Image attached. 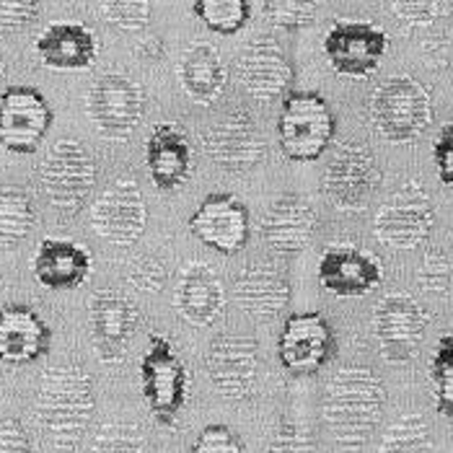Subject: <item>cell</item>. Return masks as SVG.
Instances as JSON below:
<instances>
[{
    "label": "cell",
    "instance_id": "6da1fadb",
    "mask_svg": "<svg viewBox=\"0 0 453 453\" xmlns=\"http://www.w3.org/2000/svg\"><path fill=\"white\" fill-rule=\"evenodd\" d=\"M386 386L381 376L365 365L337 368L324 388L321 415L332 441L342 451H360L384 418Z\"/></svg>",
    "mask_w": 453,
    "mask_h": 453
},
{
    "label": "cell",
    "instance_id": "7a4b0ae2",
    "mask_svg": "<svg viewBox=\"0 0 453 453\" xmlns=\"http://www.w3.org/2000/svg\"><path fill=\"white\" fill-rule=\"evenodd\" d=\"M96 412L91 376L73 363L52 365L39 376L35 415L44 438L63 451H73L88 433Z\"/></svg>",
    "mask_w": 453,
    "mask_h": 453
},
{
    "label": "cell",
    "instance_id": "3957f363",
    "mask_svg": "<svg viewBox=\"0 0 453 453\" xmlns=\"http://www.w3.org/2000/svg\"><path fill=\"white\" fill-rule=\"evenodd\" d=\"M368 114L376 133L388 142H415L433 125L435 106L418 78L391 75L373 88Z\"/></svg>",
    "mask_w": 453,
    "mask_h": 453
},
{
    "label": "cell",
    "instance_id": "277c9868",
    "mask_svg": "<svg viewBox=\"0 0 453 453\" xmlns=\"http://www.w3.org/2000/svg\"><path fill=\"white\" fill-rule=\"evenodd\" d=\"M39 187L58 212H81L96 187V161L91 150L73 138L52 142L39 164Z\"/></svg>",
    "mask_w": 453,
    "mask_h": 453
},
{
    "label": "cell",
    "instance_id": "5b68a950",
    "mask_svg": "<svg viewBox=\"0 0 453 453\" xmlns=\"http://www.w3.org/2000/svg\"><path fill=\"white\" fill-rule=\"evenodd\" d=\"M337 119L326 99L314 91L288 94L278 119V142L285 158L311 164L332 145Z\"/></svg>",
    "mask_w": 453,
    "mask_h": 453
},
{
    "label": "cell",
    "instance_id": "8992f818",
    "mask_svg": "<svg viewBox=\"0 0 453 453\" xmlns=\"http://www.w3.org/2000/svg\"><path fill=\"white\" fill-rule=\"evenodd\" d=\"M381 179L384 174L376 153L360 140H342L334 145L324 166L321 189L334 208L355 212L368 208L371 197L381 187Z\"/></svg>",
    "mask_w": 453,
    "mask_h": 453
},
{
    "label": "cell",
    "instance_id": "52a82bcc",
    "mask_svg": "<svg viewBox=\"0 0 453 453\" xmlns=\"http://www.w3.org/2000/svg\"><path fill=\"white\" fill-rule=\"evenodd\" d=\"M435 228V208L419 179L402 181L376 212L373 234L388 249L410 251L422 246Z\"/></svg>",
    "mask_w": 453,
    "mask_h": 453
},
{
    "label": "cell",
    "instance_id": "ba28073f",
    "mask_svg": "<svg viewBox=\"0 0 453 453\" xmlns=\"http://www.w3.org/2000/svg\"><path fill=\"white\" fill-rule=\"evenodd\" d=\"M140 388L142 399L158 425L174 427L187 402L189 373L169 340L150 337L148 349L140 357Z\"/></svg>",
    "mask_w": 453,
    "mask_h": 453
},
{
    "label": "cell",
    "instance_id": "9c48e42d",
    "mask_svg": "<svg viewBox=\"0 0 453 453\" xmlns=\"http://www.w3.org/2000/svg\"><path fill=\"white\" fill-rule=\"evenodd\" d=\"M86 114L99 135L127 140L142 122L145 91L125 73H104L86 94Z\"/></svg>",
    "mask_w": 453,
    "mask_h": 453
},
{
    "label": "cell",
    "instance_id": "30bf717a",
    "mask_svg": "<svg viewBox=\"0 0 453 453\" xmlns=\"http://www.w3.org/2000/svg\"><path fill=\"white\" fill-rule=\"evenodd\" d=\"M373 337L386 363L404 365L418 357L430 316L410 293H388L373 309Z\"/></svg>",
    "mask_w": 453,
    "mask_h": 453
},
{
    "label": "cell",
    "instance_id": "8fae6325",
    "mask_svg": "<svg viewBox=\"0 0 453 453\" xmlns=\"http://www.w3.org/2000/svg\"><path fill=\"white\" fill-rule=\"evenodd\" d=\"M388 52V35L363 19H337L324 36V58L337 75L363 81L373 75Z\"/></svg>",
    "mask_w": 453,
    "mask_h": 453
},
{
    "label": "cell",
    "instance_id": "7c38bea8",
    "mask_svg": "<svg viewBox=\"0 0 453 453\" xmlns=\"http://www.w3.org/2000/svg\"><path fill=\"white\" fill-rule=\"evenodd\" d=\"M200 148L210 161L231 174H244L267 156V140L246 109H234L205 127Z\"/></svg>",
    "mask_w": 453,
    "mask_h": 453
},
{
    "label": "cell",
    "instance_id": "4fadbf2b",
    "mask_svg": "<svg viewBox=\"0 0 453 453\" xmlns=\"http://www.w3.org/2000/svg\"><path fill=\"white\" fill-rule=\"evenodd\" d=\"M205 368L220 396L231 402H244L259 384V342L246 334H218L210 342Z\"/></svg>",
    "mask_w": 453,
    "mask_h": 453
},
{
    "label": "cell",
    "instance_id": "5bb4252c",
    "mask_svg": "<svg viewBox=\"0 0 453 453\" xmlns=\"http://www.w3.org/2000/svg\"><path fill=\"white\" fill-rule=\"evenodd\" d=\"M52 106L32 86H11L0 96V145L16 156H32L52 127Z\"/></svg>",
    "mask_w": 453,
    "mask_h": 453
},
{
    "label": "cell",
    "instance_id": "9a60e30c",
    "mask_svg": "<svg viewBox=\"0 0 453 453\" xmlns=\"http://www.w3.org/2000/svg\"><path fill=\"white\" fill-rule=\"evenodd\" d=\"M148 226V205L133 179L109 181L91 205V228L96 236L117 246L138 242Z\"/></svg>",
    "mask_w": 453,
    "mask_h": 453
},
{
    "label": "cell",
    "instance_id": "2e32d148",
    "mask_svg": "<svg viewBox=\"0 0 453 453\" xmlns=\"http://www.w3.org/2000/svg\"><path fill=\"white\" fill-rule=\"evenodd\" d=\"M135 303L114 288H102L88 298V334L102 363H119L138 332Z\"/></svg>",
    "mask_w": 453,
    "mask_h": 453
},
{
    "label": "cell",
    "instance_id": "e0dca14e",
    "mask_svg": "<svg viewBox=\"0 0 453 453\" xmlns=\"http://www.w3.org/2000/svg\"><path fill=\"white\" fill-rule=\"evenodd\" d=\"M239 83L257 102L280 99L293 83V65L282 44L273 35H254L246 39L236 60Z\"/></svg>",
    "mask_w": 453,
    "mask_h": 453
},
{
    "label": "cell",
    "instance_id": "ac0fdd59",
    "mask_svg": "<svg viewBox=\"0 0 453 453\" xmlns=\"http://www.w3.org/2000/svg\"><path fill=\"white\" fill-rule=\"evenodd\" d=\"M334 352V332L319 311H303L285 319L278 340L282 368L298 376L319 373Z\"/></svg>",
    "mask_w": 453,
    "mask_h": 453
},
{
    "label": "cell",
    "instance_id": "d6986e66",
    "mask_svg": "<svg viewBox=\"0 0 453 453\" xmlns=\"http://www.w3.org/2000/svg\"><path fill=\"white\" fill-rule=\"evenodd\" d=\"M319 282L340 298H363L384 282L381 259L355 244L329 246L319 259Z\"/></svg>",
    "mask_w": 453,
    "mask_h": 453
},
{
    "label": "cell",
    "instance_id": "ffe728a7",
    "mask_svg": "<svg viewBox=\"0 0 453 453\" xmlns=\"http://www.w3.org/2000/svg\"><path fill=\"white\" fill-rule=\"evenodd\" d=\"M249 210L236 195H208L189 218L192 236L218 254H239L249 242Z\"/></svg>",
    "mask_w": 453,
    "mask_h": 453
},
{
    "label": "cell",
    "instance_id": "44dd1931",
    "mask_svg": "<svg viewBox=\"0 0 453 453\" xmlns=\"http://www.w3.org/2000/svg\"><path fill=\"white\" fill-rule=\"evenodd\" d=\"M319 215L309 197L285 192L270 203L262 218V239L275 254H298L314 242Z\"/></svg>",
    "mask_w": 453,
    "mask_h": 453
},
{
    "label": "cell",
    "instance_id": "7402d4cb",
    "mask_svg": "<svg viewBox=\"0 0 453 453\" xmlns=\"http://www.w3.org/2000/svg\"><path fill=\"white\" fill-rule=\"evenodd\" d=\"M145 169L158 189H179L195 169L192 140L176 122H161L145 140Z\"/></svg>",
    "mask_w": 453,
    "mask_h": 453
},
{
    "label": "cell",
    "instance_id": "603a6c76",
    "mask_svg": "<svg viewBox=\"0 0 453 453\" xmlns=\"http://www.w3.org/2000/svg\"><path fill=\"white\" fill-rule=\"evenodd\" d=\"M176 314L192 326H210L226 311V290L218 273L205 262H187L174 288Z\"/></svg>",
    "mask_w": 453,
    "mask_h": 453
},
{
    "label": "cell",
    "instance_id": "cb8c5ba5",
    "mask_svg": "<svg viewBox=\"0 0 453 453\" xmlns=\"http://www.w3.org/2000/svg\"><path fill=\"white\" fill-rule=\"evenodd\" d=\"M52 329L27 303L0 306V360L8 365L36 363L50 352Z\"/></svg>",
    "mask_w": 453,
    "mask_h": 453
},
{
    "label": "cell",
    "instance_id": "d4e9b609",
    "mask_svg": "<svg viewBox=\"0 0 453 453\" xmlns=\"http://www.w3.org/2000/svg\"><path fill=\"white\" fill-rule=\"evenodd\" d=\"M234 298L239 309L257 321H273L290 303V280L275 265L249 262L236 275Z\"/></svg>",
    "mask_w": 453,
    "mask_h": 453
},
{
    "label": "cell",
    "instance_id": "484cf974",
    "mask_svg": "<svg viewBox=\"0 0 453 453\" xmlns=\"http://www.w3.org/2000/svg\"><path fill=\"white\" fill-rule=\"evenodd\" d=\"M35 52L44 68L86 70L99 58V39L86 24L58 21L36 36Z\"/></svg>",
    "mask_w": 453,
    "mask_h": 453
},
{
    "label": "cell",
    "instance_id": "4316f807",
    "mask_svg": "<svg viewBox=\"0 0 453 453\" xmlns=\"http://www.w3.org/2000/svg\"><path fill=\"white\" fill-rule=\"evenodd\" d=\"M176 75L187 99L200 106L215 104L228 86V70L223 65L218 50L208 42H192L184 47Z\"/></svg>",
    "mask_w": 453,
    "mask_h": 453
},
{
    "label": "cell",
    "instance_id": "83f0119b",
    "mask_svg": "<svg viewBox=\"0 0 453 453\" xmlns=\"http://www.w3.org/2000/svg\"><path fill=\"white\" fill-rule=\"evenodd\" d=\"M91 273V254L70 239H44L32 257V275L47 290H73Z\"/></svg>",
    "mask_w": 453,
    "mask_h": 453
},
{
    "label": "cell",
    "instance_id": "f1b7e54d",
    "mask_svg": "<svg viewBox=\"0 0 453 453\" xmlns=\"http://www.w3.org/2000/svg\"><path fill=\"white\" fill-rule=\"evenodd\" d=\"M36 223L32 197L21 187H0V251L24 244Z\"/></svg>",
    "mask_w": 453,
    "mask_h": 453
},
{
    "label": "cell",
    "instance_id": "f546056e",
    "mask_svg": "<svg viewBox=\"0 0 453 453\" xmlns=\"http://www.w3.org/2000/svg\"><path fill=\"white\" fill-rule=\"evenodd\" d=\"M379 453H435L430 425L418 412L399 415L384 433Z\"/></svg>",
    "mask_w": 453,
    "mask_h": 453
},
{
    "label": "cell",
    "instance_id": "4dcf8cb0",
    "mask_svg": "<svg viewBox=\"0 0 453 453\" xmlns=\"http://www.w3.org/2000/svg\"><path fill=\"white\" fill-rule=\"evenodd\" d=\"M192 11L210 32L231 36L242 32V27L249 21L251 3L249 0H195Z\"/></svg>",
    "mask_w": 453,
    "mask_h": 453
},
{
    "label": "cell",
    "instance_id": "1f68e13d",
    "mask_svg": "<svg viewBox=\"0 0 453 453\" xmlns=\"http://www.w3.org/2000/svg\"><path fill=\"white\" fill-rule=\"evenodd\" d=\"M427 379L433 386L435 410L453 422V334H443L430 357Z\"/></svg>",
    "mask_w": 453,
    "mask_h": 453
},
{
    "label": "cell",
    "instance_id": "d6a6232c",
    "mask_svg": "<svg viewBox=\"0 0 453 453\" xmlns=\"http://www.w3.org/2000/svg\"><path fill=\"white\" fill-rule=\"evenodd\" d=\"M91 453H148L145 433L133 422H106L94 438Z\"/></svg>",
    "mask_w": 453,
    "mask_h": 453
},
{
    "label": "cell",
    "instance_id": "836d02e7",
    "mask_svg": "<svg viewBox=\"0 0 453 453\" xmlns=\"http://www.w3.org/2000/svg\"><path fill=\"white\" fill-rule=\"evenodd\" d=\"M99 13L109 27H114L125 35H142L150 24V3H145V0L99 3Z\"/></svg>",
    "mask_w": 453,
    "mask_h": 453
},
{
    "label": "cell",
    "instance_id": "e575fe53",
    "mask_svg": "<svg viewBox=\"0 0 453 453\" xmlns=\"http://www.w3.org/2000/svg\"><path fill=\"white\" fill-rule=\"evenodd\" d=\"M419 290L430 296H446L451 290V259L441 249H427L415 273Z\"/></svg>",
    "mask_w": 453,
    "mask_h": 453
},
{
    "label": "cell",
    "instance_id": "d590c367",
    "mask_svg": "<svg viewBox=\"0 0 453 453\" xmlns=\"http://www.w3.org/2000/svg\"><path fill=\"white\" fill-rule=\"evenodd\" d=\"M267 21L275 24L278 29L285 32H298L306 29L316 21V3L306 0H270L265 3Z\"/></svg>",
    "mask_w": 453,
    "mask_h": 453
},
{
    "label": "cell",
    "instance_id": "8d00e7d4",
    "mask_svg": "<svg viewBox=\"0 0 453 453\" xmlns=\"http://www.w3.org/2000/svg\"><path fill=\"white\" fill-rule=\"evenodd\" d=\"M265 453H319L314 433L301 422H282L267 441Z\"/></svg>",
    "mask_w": 453,
    "mask_h": 453
},
{
    "label": "cell",
    "instance_id": "74e56055",
    "mask_svg": "<svg viewBox=\"0 0 453 453\" xmlns=\"http://www.w3.org/2000/svg\"><path fill=\"white\" fill-rule=\"evenodd\" d=\"M166 265L153 254H140L127 267V282L140 293H158L166 285Z\"/></svg>",
    "mask_w": 453,
    "mask_h": 453
},
{
    "label": "cell",
    "instance_id": "f35d334b",
    "mask_svg": "<svg viewBox=\"0 0 453 453\" xmlns=\"http://www.w3.org/2000/svg\"><path fill=\"white\" fill-rule=\"evenodd\" d=\"M36 0H3L0 3V36H11L29 29L39 16Z\"/></svg>",
    "mask_w": 453,
    "mask_h": 453
},
{
    "label": "cell",
    "instance_id": "ab89813d",
    "mask_svg": "<svg viewBox=\"0 0 453 453\" xmlns=\"http://www.w3.org/2000/svg\"><path fill=\"white\" fill-rule=\"evenodd\" d=\"M189 453H246L239 435L226 425H208L192 443Z\"/></svg>",
    "mask_w": 453,
    "mask_h": 453
},
{
    "label": "cell",
    "instance_id": "60d3db41",
    "mask_svg": "<svg viewBox=\"0 0 453 453\" xmlns=\"http://www.w3.org/2000/svg\"><path fill=\"white\" fill-rule=\"evenodd\" d=\"M391 13L396 16L399 24H404L407 29H425L430 24H435L438 13H441V3H391Z\"/></svg>",
    "mask_w": 453,
    "mask_h": 453
},
{
    "label": "cell",
    "instance_id": "b9f144b4",
    "mask_svg": "<svg viewBox=\"0 0 453 453\" xmlns=\"http://www.w3.org/2000/svg\"><path fill=\"white\" fill-rule=\"evenodd\" d=\"M433 161H435V172L443 184L453 187V119L446 122L433 142Z\"/></svg>",
    "mask_w": 453,
    "mask_h": 453
},
{
    "label": "cell",
    "instance_id": "7bdbcfd3",
    "mask_svg": "<svg viewBox=\"0 0 453 453\" xmlns=\"http://www.w3.org/2000/svg\"><path fill=\"white\" fill-rule=\"evenodd\" d=\"M0 453H35L32 438L21 419L0 418Z\"/></svg>",
    "mask_w": 453,
    "mask_h": 453
},
{
    "label": "cell",
    "instance_id": "ee69618b",
    "mask_svg": "<svg viewBox=\"0 0 453 453\" xmlns=\"http://www.w3.org/2000/svg\"><path fill=\"white\" fill-rule=\"evenodd\" d=\"M451 55V44L446 42V36H430L422 42V58H425V65L430 68H446L449 65V58Z\"/></svg>",
    "mask_w": 453,
    "mask_h": 453
},
{
    "label": "cell",
    "instance_id": "f6af8a7d",
    "mask_svg": "<svg viewBox=\"0 0 453 453\" xmlns=\"http://www.w3.org/2000/svg\"><path fill=\"white\" fill-rule=\"evenodd\" d=\"M135 55L145 63H161L166 58V44H164L161 36L156 35L140 36L138 44H135Z\"/></svg>",
    "mask_w": 453,
    "mask_h": 453
},
{
    "label": "cell",
    "instance_id": "bcb514c9",
    "mask_svg": "<svg viewBox=\"0 0 453 453\" xmlns=\"http://www.w3.org/2000/svg\"><path fill=\"white\" fill-rule=\"evenodd\" d=\"M5 73H8V68H5V60H3V55H0V83L5 81Z\"/></svg>",
    "mask_w": 453,
    "mask_h": 453
},
{
    "label": "cell",
    "instance_id": "7dc6e473",
    "mask_svg": "<svg viewBox=\"0 0 453 453\" xmlns=\"http://www.w3.org/2000/svg\"><path fill=\"white\" fill-rule=\"evenodd\" d=\"M3 285H5V282H3V275H0V293H3Z\"/></svg>",
    "mask_w": 453,
    "mask_h": 453
}]
</instances>
